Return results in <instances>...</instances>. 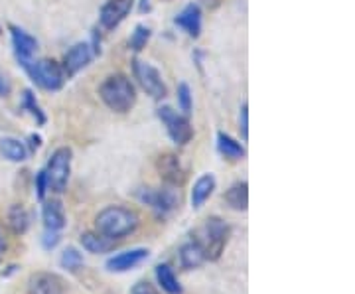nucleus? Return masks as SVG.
<instances>
[{
    "instance_id": "nucleus-1",
    "label": "nucleus",
    "mask_w": 355,
    "mask_h": 294,
    "mask_svg": "<svg viewBox=\"0 0 355 294\" xmlns=\"http://www.w3.org/2000/svg\"><path fill=\"white\" fill-rule=\"evenodd\" d=\"M140 219L137 211L123 207V205H109L101 209L95 218V227L97 233H101L103 237L119 241L125 239L130 233H135L139 227Z\"/></svg>"
},
{
    "instance_id": "nucleus-2",
    "label": "nucleus",
    "mask_w": 355,
    "mask_h": 294,
    "mask_svg": "<svg viewBox=\"0 0 355 294\" xmlns=\"http://www.w3.org/2000/svg\"><path fill=\"white\" fill-rule=\"evenodd\" d=\"M99 97L111 111L119 113V115H125L128 111H132V107L137 103V89L127 76L113 74L101 83Z\"/></svg>"
},
{
    "instance_id": "nucleus-3",
    "label": "nucleus",
    "mask_w": 355,
    "mask_h": 294,
    "mask_svg": "<svg viewBox=\"0 0 355 294\" xmlns=\"http://www.w3.org/2000/svg\"><path fill=\"white\" fill-rule=\"evenodd\" d=\"M229 225L221 218H209L198 231L196 241L202 245L207 261H217L229 241Z\"/></svg>"
},
{
    "instance_id": "nucleus-4",
    "label": "nucleus",
    "mask_w": 355,
    "mask_h": 294,
    "mask_svg": "<svg viewBox=\"0 0 355 294\" xmlns=\"http://www.w3.org/2000/svg\"><path fill=\"white\" fill-rule=\"evenodd\" d=\"M30 79L46 91H60L65 83L64 67L53 60H38L24 67Z\"/></svg>"
},
{
    "instance_id": "nucleus-5",
    "label": "nucleus",
    "mask_w": 355,
    "mask_h": 294,
    "mask_svg": "<svg viewBox=\"0 0 355 294\" xmlns=\"http://www.w3.org/2000/svg\"><path fill=\"white\" fill-rule=\"evenodd\" d=\"M71 148L62 146L58 150H53V154L48 160V166H46V178H48V188L51 192L62 193L67 188V182H69V174H71Z\"/></svg>"
},
{
    "instance_id": "nucleus-6",
    "label": "nucleus",
    "mask_w": 355,
    "mask_h": 294,
    "mask_svg": "<svg viewBox=\"0 0 355 294\" xmlns=\"http://www.w3.org/2000/svg\"><path fill=\"white\" fill-rule=\"evenodd\" d=\"M158 119L162 121V125L166 127V132H168V137L172 139L174 144L184 146V144H188L191 141L193 128H191V123L188 121V116L164 105V107L158 109Z\"/></svg>"
},
{
    "instance_id": "nucleus-7",
    "label": "nucleus",
    "mask_w": 355,
    "mask_h": 294,
    "mask_svg": "<svg viewBox=\"0 0 355 294\" xmlns=\"http://www.w3.org/2000/svg\"><path fill=\"white\" fill-rule=\"evenodd\" d=\"M132 71L135 77L139 79L140 87L146 91L153 99H164L168 95V87H166L162 74L148 62H142V60H135L132 62Z\"/></svg>"
},
{
    "instance_id": "nucleus-8",
    "label": "nucleus",
    "mask_w": 355,
    "mask_h": 294,
    "mask_svg": "<svg viewBox=\"0 0 355 294\" xmlns=\"http://www.w3.org/2000/svg\"><path fill=\"white\" fill-rule=\"evenodd\" d=\"M139 200L142 204L150 205L158 216H166L180 205V193L176 192V188H140Z\"/></svg>"
},
{
    "instance_id": "nucleus-9",
    "label": "nucleus",
    "mask_w": 355,
    "mask_h": 294,
    "mask_svg": "<svg viewBox=\"0 0 355 294\" xmlns=\"http://www.w3.org/2000/svg\"><path fill=\"white\" fill-rule=\"evenodd\" d=\"M135 6V0H107L101 6L99 22L105 30H114L127 18Z\"/></svg>"
},
{
    "instance_id": "nucleus-10",
    "label": "nucleus",
    "mask_w": 355,
    "mask_h": 294,
    "mask_svg": "<svg viewBox=\"0 0 355 294\" xmlns=\"http://www.w3.org/2000/svg\"><path fill=\"white\" fill-rule=\"evenodd\" d=\"M150 255V251L148 249H128V251H123V253H119V255L111 257V259H107V263H105V269L109 270V273H128V270H132L135 267H139L140 263H144L146 259Z\"/></svg>"
},
{
    "instance_id": "nucleus-11",
    "label": "nucleus",
    "mask_w": 355,
    "mask_h": 294,
    "mask_svg": "<svg viewBox=\"0 0 355 294\" xmlns=\"http://www.w3.org/2000/svg\"><path fill=\"white\" fill-rule=\"evenodd\" d=\"M93 48L89 46V44H85V42H79V44H76L71 50L65 53L64 58V74L65 77H73L77 76L81 69H85L89 64H91V60H93Z\"/></svg>"
},
{
    "instance_id": "nucleus-12",
    "label": "nucleus",
    "mask_w": 355,
    "mask_h": 294,
    "mask_svg": "<svg viewBox=\"0 0 355 294\" xmlns=\"http://www.w3.org/2000/svg\"><path fill=\"white\" fill-rule=\"evenodd\" d=\"M10 34H12V46L14 53L18 64L26 67L28 64H32V55L38 50V42L34 36H30L26 30L18 28V26H10Z\"/></svg>"
},
{
    "instance_id": "nucleus-13",
    "label": "nucleus",
    "mask_w": 355,
    "mask_h": 294,
    "mask_svg": "<svg viewBox=\"0 0 355 294\" xmlns=\"http://www.w3.org/2000/svg\"><path fill=\"white\" fill-rule=\"evenodd\" d=\"M156 170L160 178L170 186H180L186 180V170L182 168V162L176 154H162L156 160Z\"/></svg>"
},
{
    "instance_id": "nucleus-14",
    "label": "nucleus",
    "mask_w": 355,
    "mask_h": 294,
    "mask_svg": "<svg viewBox=\"0 0 355 294\" xmlns=\"http://www.w3.org/2000/svg\"><path fill=\"white\" fill-rule=\"evenodd\" d=\"M28 294H65V284L53 273H36L28 281Z\"/></svg>"
},
{
    "instance_id": "nucleus-15",
    "label": "nucleus",
    "mask_w": 355,
    "mask_h": 294,
    "mask_svg": "<svg viewBox=\"0 0 355 294\" xmlns=\"http://www.w3.org/2000/svg\"><path fill=\"white\" fill-rule=\"evenodd\" d=\"M176 24L191 38H200L202 34V10L198 4H188L176 16Z\"/></svg>"
},
{
    "instance_id": "nucleus-16",
    "label": "nucleus",
    "mask_w": 355,
    "mask_h": 294,
    "mask_svg": "<svg viewBox=\"0 0 355 294\" xmlns=\"http://www.w3.org/2000/svg\"><path fill=\"white\" fill-rule=\"evenodd\" d=\"M42 219H44V227L48 231H60L65 227V211L62 202L51 200V202H44L42 205Z\"/></svg>"
},
{
    "instance_id": "nucleus-17",
    "label": "nucleus",
    "mask_w": 355,
    "mask_h": 294,
    "mask_svg": "<svg viewBox=\"0 0 355 294\" xmlns=\"http://www.w3.org/2000/svg\"><path fill=\"white\" fill-rule=\"evenodd\" d=\"M216 186L217 182L214 174H203V176H200V178L196 180V184H193V188H191V207H193V209H200V207L211 198Z\"/></svg>"
},
{
    "instance_id": "nucleus-18",
    "label": "nucleus",
    "mask_w": 355,
    "mask_h": 294,
    "mask_svg": "<svg viewBox=\"0 0 355 294\" xmlns=\"http://www.w3.org/2000/svg\"><path fill=\"white\" fill-rule=\"evenodd\" d=\"M205 261H207L205 251L196 239H191V241L180 247V263H182L184 269H198V267H202Z\"/></svg>"
},
{
    "instance_id": "nucleus-19",
    "label": "nucleus",
    "mask_w": 355,
    "mask_h": 294,
    "mask_svg": "<svg viewBox=\"0 0 355 294\" xmlns=\"http://www.w3.org/2000/svg\"><path fill=\"white\" fill-rule=\"evenodd\" d=\"M217 150L223 158L233 160V162L245 158V148H243L241 142L229 137L227 132H217Z\"/></svg>"
},
{
    "instance_id": "nucleus-20",
    "label": "nucleus",
    "mask_w": 355,
    "mask_h": 294,
    "mask_svg": "<svg viewBox=\"0 0 355 294\" xmlns=\"http://www.w3.org/2000/svg\"><path fill=\"white\" fill-rule=\"evenodd\" d=\"M79 243H81V247H83L87 253H93V255H101V253H109V251L113 249L114 241L107 239V237H103L101 233H93V231H87V233H83V235H81Z\"/></svg>"
},
{
    "instance_id": "nucleus-21",
    "label": "nucleus",
    "mask_w": 355,
    "mask_h": 294,
    "mask_svg": "<svg viewBox=\"0 0 355 294\" xmlns=\"http://www.w3.org/2000/svg\"><path fill=\"white\" fill-rule=\"evenodd\" d=\"M225 202L235 211H247L249 207V186L247 182H237L225 192Z\"/></svg>"
},
{
    "instance_id": "nucleus-22",
    "label": "nucleus",
    "mask_w": 355,
    "mask_h": 294,
    "mask_svg": "<svg viewBox=\"0 0 355 294\" xmlns=\"http://www.w3.org/2000/svg\"><path fill=\"white\" fill-rule=\"evenodd\" d=\"M156 281L160 284V288L164 291L166 294H182L184 288L178 281V277L174 275V269L170 265H158L156 267Z\"/></svg>"
},
{
    "instance_id": "nucleus-23",
    "label": "nucleus",
    "mask_w": 355,
    "mask_h": 294,
    "mask_svg": "<svg viewBox=\"0 0 355 294\" xmlns=\"http://www.w3.org/2000/svg\"><path fill=\"white\" fill-rule=\"evenodd\" d=\"M0 154L10 160V162H24L28 158V150H26L24 142H20L18 139L12 137H6L0 141Z\"/></svg>"
},
{
    "instance_id": "nucleus-24",
    "label": "nucleus",
    "mask_w": 355,
    "mask_h": 294,
    "mask_svg": "<svg viewBox=\"0 0 355 294\" xmlns=\"http://www.w3.org/2000/svg\"><path fill=\"white\" fill-rule=\"evenodd\" d=\"M8 225H10V230L16 235H22V233L28 231V227H30V216H28V211L22 205L16 204L8 209Z\"/></svg>"
},
{
    "instance_id": "nucleus-25",
    "label": "nucleus",
    "mask_w": 355,
    "mask_h": 294,
    "mask_svg": "<svg viewBox=\"0 0 355 294\" xmlns=\"http://www.w3.org/2000/svg\"><path fill=\"white\" fill-rule=\"evenodd\" d=\"M22 107H24V109L28 111V113H30V115L34 116L36 125L44 127V125L48 123V116H46V113L42 111L40 103L36 101V95H34V93H32L30 89H26L24 95H22Z\"/></svg>"
},
{
    "instance_id": "nucleus-26",
    "label": "nucleus",
    "mask_w": 355,
    "mask_h": 294,
    "mask_svg": "<svg viewBox=\"0 0 355 294\" xmlns=\"http://www.w3.org/2000/svg\"><path fill=\"white\" fill-rule=\"evenodd\" d=\"M83 255L77 251L76 247H67L64 253H62V259H60V265L64 267L65 270L69 273H77V270L83 267Z\"/></svg>"
},
{
    "instance_id": "nucleus-27",
    "label": "nucleus",
    "mask_w": 355,
    "mask_h": 294,
    "mask_svg": "<svg viewBox=\"0 0 355 294\" xmlns=\"http://www.w3.org/2000/svg\"><path fill=\"white\" fill-rule=\"evenodd\" d=\"M153 36V32H150V28L144 24H139L135 28V32H132V36L128 40V46H130V50L140 51L146 48V44H148V40Z\"/></svg>"
},
{
    "instance_id": "nucleus-28",
    "label": "nucleus",
    "mask_w": 355,
    "mask_h": 294,
    "mask_svg": "<svg viewBox=\"0 0 355 294\" xmlns=\"http://www.w3.org/2000/svg\"><path fill=\"white\" fill-rule=\"evenodd\" d=\"M178 105L184 111V115L188 116L191 113V91L188 83H180L178 85Z\"/></svg>"
},
{
    "instance_id": "nucleus-29",
    "label": "nucleus",
    "mask_w": 355,
    "mask_h": 294,
    "mask_svg": "<svg viewBox=\"0 0 355 294\" xmlns=\"http://www.w3.org/2000/svg\"><path fill=\"white\" fill-rule=\"evenodd\" d=\"M50 188H48V178H46V172L44 170H40L38 174H36V198H38L40 202H44L46 200V192H48Z\"/></svg>"
},
{
    "instance_id": "nucleus-30",
    "label": "nucleus",
    "mask_w": 355,
    "mask_h": 294,
    "mask_svg": "<svg viewBox=\"0 0 355 294\" xmlns=\"http://www.w3.org/2000/svg\"><path fill=\"white\" fill-rule=\"evenodd\" d=\"M60 241H62V235H60L58 231H48V230H46L44 237H42V245H44V249H46V251H51V249H55Z\"/></svg>"
},
{
    "instance_id": "nucleus-31",
    "label": "nucleus",
    "mask_w": 355,
    "mask_h": 294,
    "mask_svg": "<svg viewBox=\"0 0 355 294\" xmlns=\"http://www.w3.org/2000/svg\"><path fill=\"white\" fill-rule=\"evenodd\" d=\"M239 128H241V137L243 141L249 139V107L247 103L241 105V113H239Z\"/></svg>"
},
{
    "instance_id": "nucleus-32",
    "label": "nucleus",
    "mask_w": 355,
    "mask_h": 294,
    "mask_svg": "<svg viewBox=\"0 0 355 294\" xmlns=\"http://www.w3.org/2000/svg\"><path fill=\"white\" fill-rule=\"evenodd\" d=\"M130 294H158V293H156V288H154L150 282L140 281V282H137L135 286H132Z\"/></svg>"
},
{
    "instance_id": "nucleus-33",
    "label": "nucleus",
    "mask_w": 355,
    "mask_h": 294,
    "mask_svg": "<svg viewBox=\"0 0 355 294\" xmlns=\"http://www.w3.org/2000/svg\"><path fill=\"white\" fill-rule=\"evenodd\" d=\"M10 89H12V87H10V81L0 74V97H8V95H10Z\"/></svg>"
},
{
    "instance_id": "nucleus-34",
    "label": "nucleus",
    "mask_w": 355,
    "mask_h": 294,
    "mask_svg": "<svg viewBox=\"0 0 355 294\" xmlns=\"http://www.w3.org/2000/svg\"><path fill=\"white\" fill-rule=\"evenodd\" d=\"M28 141H30V150H32V153L40 150V146H42V137H40V135H30Z\"/></svg>"
},
{
    "instance_id": "nucleus-35",
    "label": "nucleus",
    "mask_w": 355,
    "mask_h": 294,
    "mask_svg": "<svg viewBox=\"0 0 355 294\" xmlns=\"http://www.w3.org/2000/svg\"><path fill=\"white\" fill-rule=\"evenodd\" d=\"M202 2L209 8V10H216V8L221 6V0H202Z\"/></svg>"
},
{
    "instance_id": "nucleus-36",
    "label": "nucleus",
    "mask_w": 355,
    "mask_h": 294,
    "mask_svg": "<svg viewBox=\"0 0 355 294\" xmlns=\"http://www.w3.org/2000/svg\"><path fill=\"white\" fill-rule=\"evenodd\" d=\"M4 249H6V243H4V237H2V231H0V255L4 253Z\"/></svg>"
},
{
    "instance_id": "nucleus-37",
    "label": "nucleus",
    "mask_w": 355,
    "mask_h": 294,
    "mask_svg": "<svg viewBox=\"0 0 355 294\" xmlns=\"http://www.w3.org/2000/svg\"><path fill=\"white\" fill-rule=\"evenodd\" d=\"M144 8H146V10L150 8V4H148V0H142V10H144Z\"/></svg>"
},
{
    "instance_id": "nucleus-38",
    "label": "nucleus",
    "mask_w": 355,
    "mask_h": 294,
    "mask_svg": "<svg viewBox=\"0 0 355 294\" xmlns=\"http://www.w3.org/2000/svg\"><path fill=\"white\" fill-rule=\"evenodd\" d=\"M0 34H2V28H0Z\"/></svg>"
}]
</instances>
